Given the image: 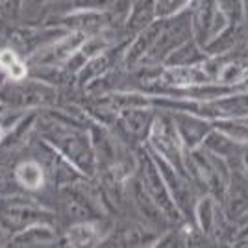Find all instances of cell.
Wrapping results in <instances>:
<instances>
[{
	"mask_svg": "<svg viewBox=\"0 0 248 248\" xmlns=\"http://www.w3.org/2000/svg\"><path fill=\"white\" fill-rule=\"evenodd\" d=\"M19 176L22 178V182H26L28 187H37L41 182V169L33 163H24L19 169Z\"/></svg>",
	"mask_w": 248,
	"mask_h": 248,
	"instance_id": "1",
	"label": "cell"
}]
</instances>
